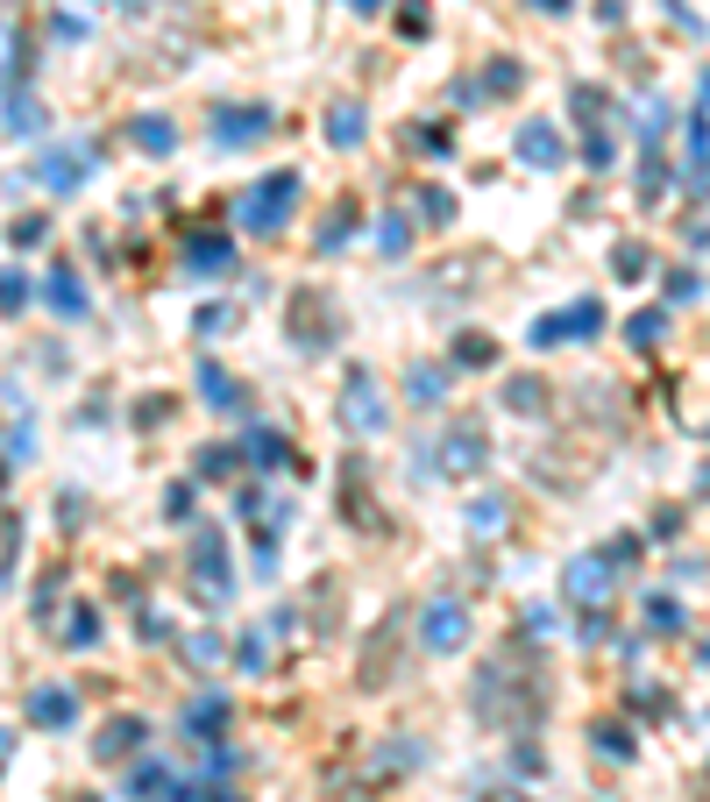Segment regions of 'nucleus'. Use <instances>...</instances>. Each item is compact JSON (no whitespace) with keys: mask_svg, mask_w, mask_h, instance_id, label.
Instances as JSON below:
<instances>
[{"mask_svg":"<svg viewBox=\"0 0 710 802\" xmlns=\"http://www.w3.org/2000/svg\"><path fill=\"white\" fill-rule=\"evenodd\" d=\"M356 802H370V795H356Z\"/></svg>","mask_w":710,"mask_h":802,"instance_id":"54","label":"nucleus"},{"mask_svg":"<svg viewBox=\"0 0 710 802\" xmlns=\"http://www.w3.org/2000/svg\"><path fill=\"white\" fill-rule=\"evenodd\" d=\"M419 206H427V221H448L455 206H448V192H419Z\"/></svg>","mask_w":710,"mask_h":802,"instance_id":"45","label":"nucleus"},{"mask_svg":"<svg viewBox=\"0 0 710 802\" xmlns=\"http://www.w3.org/2000/svg\"><path fill=\"white\" fill-rule=\"evenodd\" d=\"M228 327H235V306H206L200 313V335H228Z\"/></svg>","mask_w":710,"mask_h":802,"instance_id":"41","label":"nucleus"},{"mask_svg":"<svg viewBox=\"0 0 710 802\" xmlns=\"http://www.w3.org/2000/svg\"><path fill=\"white\" fill-rule=\"evenodd\" d=\"M341 483H349V519H356V526H376V505H370V483H362V462H341Z\"/></svg>","mask_w":710,"mask_h":802,"instance_id":"21","label":"nucleus"},{"mask_svg":"<svg viewBox=\"0 0 710 802\" xmlns=\"http://www.w3.org/2000/svg\"><path fill=\"white\" fill-rule=\"evenodd\" d=\"M455 362H462V370H483V362H497L491 335H462V341H455Z\"/></svg>","mask_w":710,"mask_h":802,"instance_id":"32","label":"nucleus"},{"mask_svg":"<svg viewBox=\"0 0 710 802\" xmlns=\"http://www.w3.org/2000/svg\"><path fill=\"white\" fill-rule=\"evenodd\" d=\"M611 589H618V568L604 562V554H583V562L562 568V597L583 603V611H604V603H611Z\"/></svg>","mask_w":710,"mask_h":802,"instance_id":"3","label":"nucleus"},{"mask_svg":"<svg viewBox=\"0 0 710 802\" xmlns=\"http://www.w3.org/2000/svg\"><path fill=\"white\" fill-rule=\"evenodd\" d=\"M241 448H200V476H235Z\"/></svg>","mask_w":710,"mask_h":802,"instance_id":"35","label":"nucleus"},{"mask_svg":"<svg viewBox=\"0 0 710 802\" xmlns=\"http://www.w3.org/2000/svg\"><path fill=\"white\" fill-rule=\"evenodd\" d=\"M683 192H689V200H710V157H703V163H689V178H683Z\"/></svg>","mask_w":710,"mask_h":802,"instance_id":"42","label":"nucleus"},{"mask_svg":"<svg viewBox=\"0 0 710 802\" xmlns=\"http://www.w3.org/2000/svg\"><path fill=\"white\" fill-rule=\"evenodd\" d=\"M540 398H548V391H540V376H511V384H505L511 413H540Z\"/></svg>","mask_w":710,"mask_h":802,"instance_id":"27","label":"nucleus"},{"mask_svg":"<svg viewBox=\"0 0 710 802\" xmlns=\"http://www.w3.org/2000/svg\"><path fill=\"white\" fill-rule=\"evenodd\" d=\"M448 384H455V370H441V362H413V370H405V398L427 405V413L448 398Z\"/></svg>","mask_w":710,"mask_h":802,"instance_id":"15","label":"nucleus"},{"mask_svg":"<svg viewBox=\"0 0 710 802\" xmlns=\"http://www.w3.org/2000/svg\"><path fill=\"white\" fill-rule=\"evenodd\" d=\"M128 143L149 149V157H171V149H178V128H171V121H157V114H135V121H128Z\"/></svg>","mask_w":710,"mask_h":802,"instance_id":"18","label":"nucleus"},{"mask_svg":"<svg viewBox=\"0 0 710 802\" xmlns=\"http://www.w3.org/2000/svg\"><path fill=\"white\" fill-rule=\"evenodd\" d=\"M689 298H703V278L697 270H668V306H689Z\"/></svg>","mask_w":710,"mask_h":802,"instance_id":"34","label":"nucleus"},{"mask_svg":"<svg viewBox=\"0 0 710 802\" xmlns=\"http://www.w3.org/2000/svg\"><path fill=\"white\" fill-rule=\"evenodd\" d=\"M29 306V278L22 270H0V313H22Z\"/></svg>","mask_w":710,"mask_h":802,"instance_id":"33","label":"nucleus"},{"mask_svg":"<svg viewBox=\"0 0 710 802\" xmlns=\"http://www.w3.org/2000/svg\"><path fill=\"white\" fill-rule=\"evenodd\" d=\"M8 128H14V135H36V128H43V108H36L29 93H8Z\"/></svg>","mask_w":710,"mask_h":802,"instance_id":"26","label":"nucleus"},{"mask_svg":"<svg viewBox=\"0 0 710 802\" xmlns=\"http://www.w3.org/2000/svg\"><path fill=\"white\" fill-rule=\"evenodd\" d=\"M661 128H668V108H661V100H646V114H640V143H661Z\"/></svg>","mask_w":710,"mask_h":802,"instance_id":"39","label":"nucleus"},{"mask_svg":"<svg viewBox=\"0 0 710 802\" xmlns=\"http://www.w3.org/2000/svg\"><path fill=\"white\" fill-rule=\"evenodd\" d=\"M327 143H335V149H356V143H362V108H335V114H327Z\"/></svg>","mask_w":710,"mask_h":802,"instance_id":"25","label":"nucleus"},{"mask_svg":"<svg viewBox=\"0 0 710 802\" xmlns=\"http://www.w3.org/2000/svg\"><path fill=\"white\" fill-rule=\"evenodd\" d=\"M646 625H654V632H683L689 618H683V603H675V597H646Z\"/></svg>","mask_w":710,"mask_h":802,"instance_id":"28","label":"nucleus"},{"mask_svg":"<svg viewBox=\"0 0 710 802\" xmlns=\"http://www.w3.org/2000/svg\"><path fill=\"white\" fill-rule=\"evenodd\" d=\"M200 391L214 413H241V391H235V376H221V362H200Z\"/></svg>","mask_w":710,"mask_h":802,"instance_id":"20","label":"nucleus"},{"mask_svg":"<svg viewBox=\"0 0 710 802\" xmlns=\"http://www.w3.org/2000/svg\"><path fill=\"white\" fill-rule=\"evenodd\" d=\"M519 79H526L519 65H491L483 71V93H519Z\"/></svg>","mask_w":710,"mask_h":802,"instance_id":"38","label":"nucleus"},{"mask_svg":"<svg viewBox=\"0 0 710 802\" xmlns=\"http://www.w3.org/2000/svg\"><path fill=\"white\" fill-rule=\"evenodd\" d=\"M292 206H298V171H270L235 200V228L241 235H284Z\"/></svg>","mask_w":710,"mask_h":802,"instance_id":"1","label":"nucleus"},{"mask_svg":"<svg viewBox=\"0 0 710 802\" xmlns=\"http://www.w3.org/2000/svg\"><path fill=\"white\" fill-rule=\"evenodd\" d=\"M511 157L526 163V171H562V128L554 121H519V135H511Z\"/></svg>","mask_w":710,"mask_h":802,"instance_id":"5","label":"nucleus"},{"mask_svg":"<svg viewBox=\"0 0 710 802\" xmlns=\"http://www.w3.org/2000/svg\"><path fill=\"white\" fill-rule=\"evenodd\" d=\"M221 724H228V696H221V689H206V696H192V703H185V738L214 746Z\"/></svg>","mask_w":710,"mask_h":802,"instance_id":"13","label":"nucleus"},{"mask_svg":"<svg viewBox=\"0 0 710 802\" xmlns=\"http://www.w3.org/2000/svg\"><path fill=\"white\" fill-rule=\"evenodd\" d=\"M604 562H626V568H632V562H640V540H632V533H618V540H611V554H604Z\"/></svg>","mask_w":710,"mask_h":802,"instance_id":"43","label":"nucleus"},{"mask_svg":"<svg viewBox=\"0 0 710 802\" xmlns=\"http://www.w3.org/2000/svg\"><path fill=\"white\" fill-rule=\"evenodd\" d=\"M661 335H668V313H632V320H626V341L632 348H661Z\"/></svg>","mask_w":710,"mask_h":802,"instance_id":"23","label":"nucleus"},{"mask_svg":"<svg viewBox=\"0 0 710 802\" xmlns=\"http://www.w3.org/2000/svg\"><path fill=\"white\" fill-rule=\"evenodd\" d=\"M646 263H654V256H646L640 241H618V249H611V270H618V278H646Z\"/></svg>","mask_w":710,"mask_h":802,"instance_id":"31","label":"nucleus"},{"mask_svg":"<svg viewBox=\"0 0 710 802\" xmlns=\"http://www.w3.org/2000/svg\"><path fill=\"white\" fill-rule=\"evenodd\" d=\"M29 718H36V724H57V732H65V724L79 718V696H71V689H36V696H29Z\"/></svg>","mask_w":710,"mask_h":802,"instance_id":"17","label":"nucleus"},{"mask_svg":"<svg viewBox=\"0 0 710 802\" xmlns=\"http://www.w3.org/2000/svg\"><path fill=\"white\" fill-rule=\"evenodd\" d=\"M65 646H100V611H71V625H65Z\"/></svg>","mask_w":710,"mask_h":802,"instance_id":"30","label":"nucleus"},{"mask_svg":"<svg viewBox=\"0 0 710 802\" xmlns=\"http://www.w3.org/2000/svg\"><path fill=\"white\" fill-rule=\"evenodd\" d=\"M114 8H121V14H143V8H149V0H114Z\"/></svg>","mask_w":710,"mask_h":802,"instance_id":"49","label":"nucleus"},{"mask_svg":"<svg viewBox=\"0 0 710 802\" xmlns=\"http://www.w3.org/2000/svg\"><path fill=\"white\" fill-rule=\"evenodd\" d=\"M171 781H178V775H171V767H164V760H149V767H143V775H135V781H128V795H135V802H164V795H171Z\"/></svg>","mask_w":710,"mask_h":802,"instance_id":"22","label":"nucleus"},{"mask_svg":"<svg viewBox=\"0 0 710 802\" xmlns=\"http://www.w3.org/2000/svg\"><path fill=\"white\" fill-rule=\"evenodd\" d=\"M341 419H349L356 433H384V419H391V405H384V391H376V376L362 370H349V398H341Z\"/></svg>","mask_w":710,"mask_h":802,"instance_id":"4","label":"nucleus"},{"mask_svg":"<svg viewBox=\"0 0 710 802\" xmlns=\"http://www.w3.org/2000/svg\"><path fill=\"white\" fill-rule=\"evenodd\" d=\"M221 562H228V554H221V533H214V526H200V533H192V568H200L192 583H200V597H206V603H228V589H235Z\"/></svg>","mask_w":710,"mask_h":802,"instance_id":"6","label":"nucleus"},{"mask_svg":"<svg viewBox=\"0 0 710 802\" xmlns=\"http://www.w3.org/2000/svg\"><path fill=\"white\" fill-rule=\"evenodd\" d=\"M376 241H384V256H405V249H413V228H405V214H391Z\"/></svg>","mask_w":710,"mask_h":802,"instance_id":"37","label":"nucleus"},{"mask_svg":"<svg viewBox=\"0 0 710 802\" xmlns=\"http://www.w3.org/2000/svg\"><path fill=\"white\" fill-rule=\"evenodd\" d=\"M419 640H427L433 654H455V646L470 640V611H462L455 597H433V603H427V618H419Z\"/></svg>","mask_w":710,"mask_h":802,"instance_id":"7","label":"nucleus"},{"mask_svg":"<svg viewBox=\"0 0 710 802\" xmlns=\"http://www.w3.org/2000/svg\"><path fill=\"white\" fill-rule=\"evenodd\" d=\"M356 235V200H335L327 206V228H320V249H341Z\"/></svg>","mask_w":710,"mask_h":802,"instance_id":"24","label":"nucleus"},{"mask_svg":"<svg viewBox=\"0 0 710 802\" xmlns=\"http://www.w3.org/2000/svg\"><path fill=\"white\" fill-rule=\"evenodd\" d=\"M14 241H22V249H29V241H43V221H36V214H22V221H14Z\"/></svg>","mask_w":710,"mask_h":802,"instance_id":"46","label":"nucleus"},{"mask_svg":"<svg viewBox=\"0 0 710 802\" xmlns=\"http://www.w3.org/2000/svg\"><path fill=\"white\" fill-rule=\"evenodd\" d=\"M497 526H505V497H476V505H470V533L491 540Z\"/></svg>","mask_w":710,"mask_h":802,"instance_id":"29","label":"nucleus"},{"mask_svg":"<svg viewBox=\"0 0 710 802\" xmlns=\"http://www.w3.org/2000/svg\"><path fill=\"white\" fill-rule=\"evenodd\" d=\"M0 490H8V468H0Z\"/></svg>","mask_w":710,"mask_h":802,"instance_id":"53","label":"nucleus"},{"mask_svg":"<svg viewBox=\"0 0 710 802\" xmlns=\"http://www.w3.org/2000/svg\"><path fill=\"white\" fill-rule=\"evenodd\" d=\"M270 135V108H221L214 114V143L221 149H249Z\"/></svg>","mask_w":710,"mask_h":802,"instance_id":"8","label":"nucleus"},{"mask_svg":"<svg viewBox=\"0 0 710 802\" xmlns=\"http://www.w3.org/2000/svg\"><path fill=\"white\" fill-rule=\"evenodd\" d=\"M597 753H604V760H632V732L604 724V732H597Z\"/></svg>","mask_w":710,"mask_h":802,"instance_id":"36","label":"nucleus"},{"mask_svg":"<svg viewBox=\"0 0 710 802\" xmlns=\"http://www.w3.org/2000/svg\"><path fill=\"white\" fill-rule=\"evenodd\" d=\"M43 306H50L57 320H86V292H79V278H71V270H50V278H43Z\"/></svg>","mask_w":710,"mask_h":802,"instance_id":"16","label":"nucleus"},{"mask_svg":"<svg viewBox=\"0 0 710 802\" xmlns=\"http://www.w3.org/2000/svg\"><path fill=\"white\" fill-rule=\"evenodd\" d=\"M200 802H235V795L228 789H200Z\"/></svg>","mask_w":710,"mask_h":802,"instance_id":"48","label":"nucleus"},{"mask_svg":"<svg viewBox=\"0 0 710 802\" xmlns=\"http://www.w3.org/2000/svg\"><path fill=\"white\" fill-rule=\"evenodd\" d=\"M533 8H540V14H568V8H576V0H533Z\"/></svg>","mask_w":710,"mask_h":802,"instance_id":"47","label":"nucleus"},{"mask_svg":"<svg viewBox=\"0 0 710 802\" xmlns=\"http://www.w3.org/2000/svg\"><path fill=\"white\" fill-rule=\"evenodd\" d=\"M86 163H93V149H50V157L36 163V178H43V192H79V178H86Z\"/></svg>","mask_w":710,"mask_h":802,"instance_id":"12","label":"nucleus"},{"mask_svg":"<svg viewBox=\"0 0 710 802\" xmlns=\"http://www.w3.org/2000/svg\"><path fill=\"white\" fill-rule=\"evenodd\" d=\"M185 263L200 270V278H228V270H235V241L228 235H192L185 241Z\"/></svg>","mask_w":710,"mask_h":802,"instance_id":"14","label":"nucleus"},{"mask_svg":"<svg viewBox=\"0 0 710 802\" xmlns=\"http://www.w3.org/2000/svg\"><path fill=\"white\" fill-rule=\"evenodd\" d=\"M441 468H448V476H476V468H483V427H476V419H462V427L441 441Z\"/></svg>","mask_w":710,"mask_h":802,"instance_id":"10","label":"nucleus"},{"mask_svg":"<svg viewBox=\"0 0 710 802\" xmlns=\"http://www.w3.org/2000/svg\"><path fill=\"white\" fill-rule=\"evenodd\" d=\"M349 8H356V14H376V8H384V0H349Z\"/></svg>","mask_w":710,"mask_h":802,"instance_id":"50","label":"nucleus"},{"mask_svg":"<svg viewBox=\"0 0 710 802\" xmlns=\"http://www.w3.org/2000/svg\"><path fill=\"white\" fill-rule=\"evenodd\" d=\"M241 455H249L256 468H278L284 455H292V441H284L278 427H249V441H241Z\"/></svg>","mask_w":710,"mask_h":802,"instance_id":"19","label":"nucleus"},{"mask_svg":"<svg viewBox=\"0 0 710 802\" xmlns=\"http://www.w3.org/2000/svg\"><path fill=\"white\" fill-rule=\"evenodd\" d=\"M8 753H14V738H8V732H0V767H8Z\"/></svg>","mask_w":710,"mask_h":802,"instance_id":"51","label":"nucleus"},{"mask_svg":"<svg viewBox=\"0 0 710 802\" xmlns=\"http://www.w3.org/2000/svg\"><path fill=\"white\" fill-rule=\"evenodd\" d=\"M143 738H149L143 718H108V724H100V738H93V760H135Z\"/></svg>","mask_w":710,"mask_h":802,"instance_id":"9","label":"nucleus"},{"mask_svg":"<svg viewBox=\"0 0 710 802\" xmlns=\"http://www.w3.org/2000/svg\"><path fill=\"white\" fill-rule=\"evenodd\" d=\"M292 335H298V348H327V341H335L320 292H298V298H292Z\"/></svg>","mask_w":710,"mask_h":802,"instance_id":"11","label":"nucleus"},{"mask_svg":"<svg viewBox=\"0 0 710 802\" xmlns=\"http://www.w3.org/2000/svg\"><path fill=\"white\" fill-rule=\"evenodd\" d=\"M590 335H604V306L597 298H576L568 313H540L533 320V348H562V341H590Z\"/></svg>","mask_w":710,"mask_h":802,"instance_id":"2","label":"nucleus"},{"mask_svg":"<svg viewBox=\"0 0 710 802\" xmlns=\"http://www.w3.org/2000/svg\"><path fill=\"white\" fill-rule=\"evenodd\" d=\"M164 511H171V519H192V483H171V490H164Z\"/></svg>","mask_w":710,"mask_h":802,"instance_id":"40","label":"nucleus"},{"mask_svg":"<svg viewBox=\"0 0 710 802\" xmlns=\"http://www.w3.org/2000/svg\"><path fill=\"white\" fill-rule=\"evenodd\" d=\"M50 36H57V43H79V36H86V22H79V14H57Z\"/></svg>","mask_w":710,"mask_h":802,"instance_id":"44","label":"nucleus"},{"mask_svg":"<svg viewBox=\"0 0 710 802\" xmlns=\"http://www.w3.org/2000/svg\"><path fill=\"white\" fill-rule=\"evenodd\" d=\"M697 249H710V221H703V228H697Z\"/></svg>","mask_w":710,"mask_h":802,"instance_id":"52","label":"nucleus"}]
</instances>
